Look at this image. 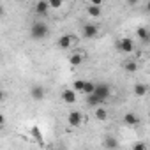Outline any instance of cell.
Listing matches in <instances>:
<instances>
[{"label": "cell", "mask_w": 150, "mask_h": 150, "mask_svg": "<svg viewBox=\"0 0 150 150\" xmlns=\"http://www.w3.org/2000/svg\"><path fill=\"white\" fill-rule=\"evenodd\" d=\"M87 13H88L92 18H99V16L103 14V9H101V7H97V6H90V4H88V7H87Z\"/></svg>", "instance_id": "cell-16"}, {"label": "cell", "mask_w": 150, "mask_h": 150, "mask_svg": "<svg viewBox=\"0 0 150 150\" xmlns=\"http://www.w3.org/2000/svg\"><path fill=\"white\" fill-rule=\"evenodd\" d=\"M96 118H97L99 122H104V120L108 118V111H106V108H103V106L96 108Z\"/></svg>", "instance_id": "cell-18"}, {"label": "cell", "mask_w": 150, "mask_h": 150, "mask_svg": "<svg viewBox=\"0 0 150 150\" xmlns=\"http://www.w3.org/2000/svg\"><path fill=\"white\" fill-rule=\"evenodd\" d=\"M124 69H125L127 72H136V71H138V64H136V62H132V60H129V62H125Z\"/></svg>", "instance_id": "cell-20"}, {"label": "cell", "mask_w": 150, "mask_h": 150, "mask_svg": "<svg viewBox=\"0 0 150 150\" xmlns=\"http://www.w3.org/2000/svg\"><path fill=\"white\" fill-rule=\"evenodd\" d=\"M50 7L51 9H60L62 7V0H50Z\"/></svg>", "instance_id": "cell-22"}, {"label": "cell", "mask_w": 150, "mask_h": 150, "mask_svg": "<svg viewBox=\"0 0 150 150\" xmlns=\"http://www.w3.org/2000/svg\"><path fill=\"white\" fill-rule=\"evenodd\" d=\"M96 96H97L103 103H104V101H108V99H110V96H111V88H110V85H108V83H97Z\"/></svg>", "instance_id": "cell-2"}, {"label": "cell", "mask_w": 150, "mask_h": 150, "mask_svg": "<svg viewBox=\"0 0 150 150\" xmlns=\"http://www.w3.org/2000/svg\"><path fill=\"white\" fill-rule=\"evenodd\" d=\"M81 32H83V37L85 39H94L99 34V27L94 25V23H85L83 28H81Z\"/></svg>", "instance_id": "cell-5"}, {"label": "cell", "mask_w": 150, "mask_h": 150, "mask_svg": "<svg viewBox=\"0 0 150 150\" xmlns=\"http://www.w3.org/2000/svg\"><path fill=\"white\" fill-rule=\"evenodd\" d=\"M78 92H74L72 88H65L64 92H62V101L65 103V104H74V103H76L78 101V96H76Z\"/></svg>", "instance_id": "cell-7"}, {"label": "cell", "mask_w": 150, "mask_h": 150, "mask_svg": "<svg viewBox=\"0 0 150 150\" xmlns=\"http://www.w3.org/2000/svg\"><path fill=\"white\" fill-rule=\"evenodd\" d=\"M74 42H76V37L74 35H71V34H65V35H62V37H58V41H57V46L60 48V50H69Z\"/></svg>", "instance_id": "cell-4"}, {"label": "cell", "mask_w": 150, "mask_h": 150, "mask_svg": "<svg viewBox=\"0 0 150 150\" xmlns=\"http://www.w3.org/2000/svg\"><path fill=\"white\" fill-rule=\"evenodd\" d=\"M146 92H148L146 85H143V83H136V85H134V96H138V97H145Z\"/></svg>", "instance_id": "cell-15"}, {"label": "cell", "mask_w": 150, "mask_h": 150, "mask_svg": "<svg viewBox=\"0 0 150 150\" xmlns=\"http://www.w3.org/2000/svg\"><path fill=\"white\" fill-rule=\"evenodd\" d=\"M136 35H138V39H139L141 42H150V30H148L146 27L136 28Z\"/></svg>", "instance_id": "cell-11"}, {"label": "cell", "mask_w": 150, "mask_h": 150, "mask_svg": "<svg viewBox=\"0 0 150 150\" xmlns=\"http://www.w3.org/2000/svg\"><path fill=\"white\" fill-rule=\"evenodd\" d=\"M146 11L150 13V0H148V2H146Z\"/></svg>", "instance_id": "cell-25"}, {"label": "cell", "mask_w": 150, "mask_h": 150, "mask_svg": "<svg viewBox=\"0 0 150 150\" xmlns=\"http://www.w3.org/2000/svg\"><path fill=\"white\" fill-rule=\"evenodd\" d=\"M96 88H97V83H94V81H85V88H83V96H92V94H96Z\"/></svg>", "instance_id": "cell-14"}, {"label": "cell", "mask_w": 150, "mask_h": 150, "mask_svg": "<svg viewBox=\"0 0 150 150\" xmlns=\"http://www.w3.org/2000/svg\"><path fill=\"white\" fill-rule=\"evenodd\" d=\"M117 48H118L122 53H132V51H134V42H132V39L124 37V39L117 41Z\"/></svg>", "instance_id": "cell-6"}, {"label": "cell", "mask_w": 150, "mask_h": 150, "mask_svg": "<svg viewBox=\"0 0 150 150\" xmlns=\"http://www.w3.org/2000/svg\"><path fill=\"white\" fill-rule=\"evenodd\" d=\"M34 9H35V14L37 16H48V11L51 7H50V2H46V0H39Z\"/></svg>", "instance_id": "cell-9"}, {"label": "cell", "mask_w": 150, "mask_h": 150, "mask_svg": "<svg viewBox=\"0 0 150 150\" xmlns=\"http://www.w3.org/2000/svg\"><path fill=\"white\" fill-rule=\"evenodd\" d=\"M48 34H50V28H48V25L42 23V21H35V23L30 27V35H32V39L41 41V39H44Z\"/></svg>", "instance_id": "cell-1"}, {"label": "cell", "mask_w": 150, "mask_h": 150, "mask_svg": "<svg viewBox=\"0 0 150 150\" xmlns=\"http://www.w3.org/2000/svg\"><path fill=\"white\" fill-rule=\"evenodd\" d=\"M132 150H146V145L143 141H138V143L132 145Z\"/></svg>", "instance_id": "cell-23"}, {"label": "cell", "mask_w": 150, "mask_h": 150, "mask_svg": "<svg viewBox=\"0 0 150 150\" xmlns=\"http://www.w3.org/2000/svg\"><path fill=\"white\" fill-rule=\"evenodd\" d=\"M0 125H2V127L6 125V117L4 115H0Z\"/></svg>", "instance_id": "cell-24"}, {"label": "cell", "mask_w": 150, "mask_h": 150, "mask_svg": "<svg viewBox=\"0 0 150 150\" xmlns=\"http://www.w3.org/2000/svg\"><path fill=\"white\" fill-rule=\"evenodd\" d=\"M87 104H88V106H94V108H99V106L103 104V101H101L96 94H92V96L87 97Z\"/></svg>", "instance_id": "cell-17"}, {"label": "cell", "mask_w": 150, "mask_h": 150, "mask_svg": "<svg viewBox=\"0 0 150 150\" xmlns=\"http://www.w3.org/2000/svg\"><path fill=\"white\" fill-rule=\"evenodd\" d=\"M30 97H32L34 101H42V99L46 97L44 87H42V85H34V87L30 88Z\"/></svg>", "instance_id": "cell-8"}, {"label": "cell", "mask_w": 150, "mask_h": 150, "mask_svg": "<svg viewBox=\"0 0 150 150\" xmlns=\"http://www.w3.org/2000/svg\"><path fill=\"white\" fill-rule=\"evenodd\" d=\"M81 122H83V113L78 111V110H72L67 115V124L71 127H78V125H81Z\"/></svg>", "instance_id": "cell-3"}, {"label": "cell", "mask_w": 150, "mask_h": 150, "mask_svg": "<svg viewBox=\"0 0 150 150\" xmlns=\"http://www.w3.org/2000/svg\"><path fill=\"white\" fill-rule=\"evenodd\" d=\"M124 122H125V125H129V127H131V125H136V124L139 122V118H138L132 111H127V113L124 115Z\"/></svg>", "instance_id": "cell-12"}, {"label": "cell", "mask_w": 150, "mask_h": 150, "mask_svg": "<svg viewBox=\"0 0 150 150\" xmlns=\"http://www.w3.org/2000/svg\"><path fill=\"white\" fill-rule=\"evenodd\" d=\"M103 145H104L108 150H115V148H118V141H117L113 136H106L104 141H103Z\"/></svg>", "instance_id": "cell-13"}, {"label": "cell", "mask_w": 150, "mask_h": 150, "mask_svg": "<svg viewBox=\"0 0 150 150\" xmlns=\"http://www.w3.org/2000/svg\"><path fill=\"white\" fill-rule=\"evenodd\" d=\"M30 132H32V136H34V138H35L39 143H42V134H41V131H39V127H37V125H34Z\"/></svg>", "instance_id": "cell-21"}, {"label": "cell", "mask_w": 150, "mask_h": 150, "mask_svg": "<svg viewBox=\"0 0 150 150\" xmlns=\"http://www.w3.org/2000/svg\"><path fill=\"white\" fill-rule=\"evenodd\" d=\"M85 58H87V55H83V53H72L69 57V64L72 67H78V65H81L85 62Z\"/></svg>", "instance_id": "cell-10"}, {"label": "cell", "mask_w": 150, "mask_h": 150, "mask_svg": "<svg viewBox=\"0 0 150 150\" xmlns=\"http://www.w3.org/2000/svg\"><path fill=\"white\" fill-rule=\"evenodd\" d=\"M83 88H85V80H76L72 83V90L74 92H81L83 94Z\"/></svg>", "instance_id": "cell-19"}]
</instances>
